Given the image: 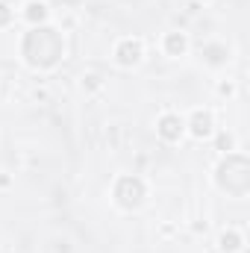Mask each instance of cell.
I'll use <instances>...</instances> for the list:
<instances>
[{
  "mask_svg": "<svg viewBox=\"0 0 250 253\" xmlns=\"http://www.w3.org/2000/svg\"><path fill=\"white\" fill-rule=\"evenodd\" d=\"M115 203L121 209H138L144 203V183L138 177H121L115 186Z\"/></svg>",
  "mask_w": 250,
  "mask_h": 253,
  "instance_id": "6da1fadb",
  "label": "cell"
},
{
  "mask_svg": "<svg viewBox=\"0 0 250 253\" xmlns=\"http://www.w3.org/2000/svg\"><path fill=\"white\" fill-rule=\"evenodd\" d=\"M144 59V42L141 39H121L115 44V65L121 68H135Z\"/></svg>",
  "mask_w": 250,
  "mask_h": 253,
  "instance_id": "7a4b0ae2",
  "label": "cell"
},
{
  "mask_svg": "<svg viewBox=\"0 0 250 253\" xmlns=\"http://www.w3.org/2000/svg\"><path fill=\"white\" fill-rule=\"evenodd\" d=\"M156 132H159L165 141L177 144V141L186 135V118H183V115H177V112H165V115L156 121Z\"/></svg>",
  "mask_w": 250,
  "mask_h": 253,
  "instance_id": "3957f363",
  "label": "cell"
},
{
  "mask_svg": "<svg viewBox=\"0 0 250 253\" xmlns=\"http://www.w3.org/2000/svg\"><path fill=\"white\" fill-rule=\"evenodd\" d=\"M186 129L197 138V141L212 138V132H215V118H212V112H209V109H194V112H191V121H186Z\"/></svg>",
  "mask_w": 250,
  "mask_h": 253,
  "instance_id": "277c9868",
  "label": "cell"
},
{
  "mask_svg": "<svg viewBox=\"0 0 250 253\" xmlns=\"http://www.w3.org/2000/svg\"><path fill=\"white\" fill-rule=\"evenodd\" d=\"M162 47H165V53L168 56H186V50H188V36L186 33H165V39H162Z\"/></svg>",
  "mask_w": 250,
  "mask_h": 253,
  "instance_id": "5b68a950",
  "label": "cell"
},
{
  "mask_svg": "<svg viewBox=\"0 0 250 253\" xmlns=\"http://www.w3.org/2000/svg\"><path fill=\"white\" fill-rule=\"evenodd\" d=\"M24 18H27L30 24H44V21L50 18V9H47L44 0H30V3L24 6Z\"/></svg>",
  "mask_w": 250,
  "mask_h": 253,
  "instance_id": "8992f818",
  "label": "cell"
},
{
  "mask_svg": "<svg viewBox=\"0 0 250 253\" xmlns=\"http://www.w3.org/2000/svg\"><path fill=\"white\" fill-rule=\"evenodd\" d=\"M242 245H245V239H242L239 230H227V233H221V239H218V251L221 253H239Z\"/></svg>",
  "mask_w": 250,
  "mask_h": 253,
  "instance_id": "52a82bcc",
  "label": "cell"
},
{
  "mask_svg": "<svg viewBox=\"0 0 250 253\" xmlns=\"http://www.w3.org/2000/svg\"><path fill=\"white\" fill-rule=\"evenodd\" d=\"M218 150H221V153H233V150H236V138H233L230 132H221V135H218Z\"/></svg>",
  "mask_w": 250,
  "mask_h": 253,
  "instance_id": "ba28073f",
  "label": "cell"
},
{
  "mask_svg": "<svg viewBox=\"0 0 250 253\" xmlns=\"http://www.w3.org/2000/svg\"><path fill=\"white\" fill-rule=\"evenodd\" d=\"M12 18H15V12L9 9V3H3V0H0V27H6Z\"/></svg>",
  "mask_w": 250,
  "mask_h": 253,
  "instance_id": "9c48e42d",
  "label": "cell"
},
{
  "mask_svg": "<svg viewBox=\"0 0 250 253\" xmlns=\"http://www.w3.org/2000/svg\"><path fill=\"white\" fill-rule=\"evenodd\" d=\"M85 85H88V88H97V85H100V77H94V74L83 77V88H85Z\"/></svg>",
  "mask_w": 250,
  "mask_h": 253,
  "instance_id": "30bf717a",
  "label": "cell"
},
{
  "mask_svg": "<svg viewBox=\"0 0 250 253\" xmlns=\"http://www.w3.org/2000/svg\"><path fill=\"white\" fill-rule=\"evenodd\" d=\"M218 91H221V94H233V85H230V83H221V88H218Z\"/></svg>",
  "mask_w": 250,
  "mask_h": 253,
  "instance_id": "8fae6325",
  "label": "cell"
}]
</instances>
